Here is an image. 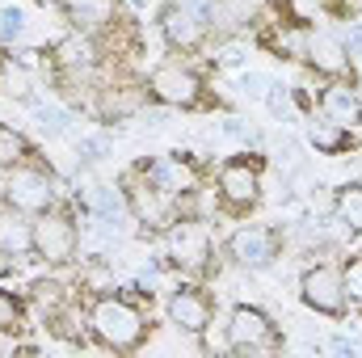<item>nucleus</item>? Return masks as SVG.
<instances>
[{"label":"nucleus","mask_w":362,"mask_h":358,"mask_svg":"<svg viewBox=\"0 0 362 358\" xmlns=\"http://www.w3.org/2000/svg\"><path fill=\"white\" fill-rule=\"evenodd\" d=\"M341 282H346V295H350L354 304H362V253L341 266Z\"/></svg>","instance_id":"c756f323"},{"label":"nucleus","mask_w":362,"mask_h":358,"mask_svg":"<svg viewBox=\"0 0 362 358\" xmlns=\"http://www.w3.org/2000/svg\"><path fill=\"white\" fill-rule=\"evenodd\" d=\"M223 258L240 270H266L282 258V232L270 224H245L223 241Z\"/></svg>","instance_id":"39448f33"},{"label":"nucleus","mask_w":362,"mask_h":358,"mask_svg":"<svg viewBox=\"0 0 362 358\" xmlns=\"http://www.w3.org/2000/svg\"><path fill=\"white\" fill-rule=\"evenodd\" d=\"M21 329H25V304L0 291V333H21Z\"/></svg>","instance_id":"bb28decb"},{"label":"nucleus","mask_w":362,"mask_h":358,"mask_svg":"<svg viewBox=\"0 0 362 358\" xmlns=\"http://www.w3.org/2000/svg\"><path fill=\"white\" fill-rule=\"evenodd\" d=\"M215 194L223 202V211L232 215H249L262 202V165L257 161H228L215 178Z\"/></svg>","instance_id":"0eeeda50"},{"label":"nucleus","mask_w":362,"mask_h":358,"mask_svg":"<svg viewBox=\"0 0 362 358\" xmlns=\"http://www.w3.org/2000/svg\"><path fill=\"white\" fill-rule=\"evenodd\" d=\"M165 312H169V325H177L181 333H206V325H211V316H215V299L202 291V287H177L173 295H169V304H165Z\"/></svg>","instance_id":"f8f14e48"},{"label":"nucleus","mask_w":362,"mask_h":358,"mask_svg":"<svg viewBox=\"0 0 362 358\" xmlns=\"http://www.w3.org/2000/svg\"><path fill=\"white\" fill-rule=\"evenodd\" d=\"M333 215H337L350 232H358L362 236V181H346V185L337 190V198H333Z\"/></svg>","instance_id":"412c9836"},{"label":"nucleus","mask_w":362,"mask_h":358,"mask_svg":"<svg viewBox=\"0 0 362 358\" xmlns=\"http://www.w3.org/2000/svg\"><path fill=\"white\" fill-rule=\"evenodd\" d=\"M64 17L81 34H101L118 21V0H64Z\"/></svg>","instance_id":"f3484780"},{"label":"nucleus","mask_w":362,"mask_h":358,"mask_svg":"<svg viewBox=\"0 0 362 358\" xmlns=\"http://www.w3.org/2000/svg\"><path fill=\"white\" fill-rule=\"evenodd\" d=\"M144 105H148V85L139 89V85H105V89L97 93V118L101 122H127V118H135V114H144Z\"/></svg>","instance_id":"dca6fc26"},{"label":"nucleus","mask_w":362,"mask_h":358,"mask_svg":"<svg viewBox=\"0 0 362 358\" xmlns=\"http://www.w3.org/2000/svg\"><path fill=\"white\" fill-rule=\"evenodd\" d=\"M131 4H135V8H148V0H131Z\"/></svg>","instance_id":"c9c22d12"},{"label":"nucleus","mask_w":362,"mask_h":358,"mask_svg":"<svg viewBox=\"0 0 362 358\" xmlns=\"http://www.w3.org/2000/svg\"><path fill=\"white\" fill-rule=\"evenodd\" d=\"M89 333L105 350L127 354V350L144 346L148 316H144V308H135L122 295H101V299H93V308H89Z\"/></svg>","instance_id":"f257e3e1"},{"label":"nucleus","mask_w":362,"mask_h":358,"mask_svg":"<svg viewBox=\"0 0 362 358\" xmlns=\"http://www.w3.org/2000/svg\"><path fill=\"white\" fill-rule=\"evenodd\" d=\"M286 4V17L299 21V25H312V21H325L333 13V0H282Z\"/></svg>","instance_id":"a878e982"},{"label":"nucleus","mask_w":362,"mask_h":358,"mask_svg":"<svg viewBox=\"0 0 362 358\" xmlns=\"http://www.w3.org/2000/svg\"><path fill=\"white\" fill-rule=\"evenodd\" d=\"M30 291H34V304H38L47 316H55L64 304H72V299H68V287H64V282H55V278H42V282H34Z\"/></svg>","instance_id":"393cba45"},{"label":"nucleus","mask_w":362,"mask_h":358,"mask_svg":"<svg viewBox=\"0 0 362 358\" xmlns=\"http://www.w3.org/2000/svg\"><path fill=\"white\" fill-rule=\"evenodd\" d=\"M0 194H4L8 207H17V211H25V215H42V211H51L55 198H59L55 178H51L42 165H25V161L13 165V169H4Z\"/></svg>","instance_id":"f03ea898"},{"label":"nucleus","mask_w":362,"mask_h":358,"mask_svg":"<svg viewBox=\"0 0 362 358\" xmlns=\"http://www.w3.org/2000/svg\"><path fill=\"white\" fill-rule=\"evenodd\" d=\"M211 253H215V245H211V228H206L202 219L177 215V219L165 228V258L177 270L198 274V270L211 266Z\"/></svg>","instance_id":"7ed1b4c3"},{"label":"nucleus","mask_w":362,"mask_h":358,"mask_svg":"<svg viewBox=\"0 0 362 358\" xmlns=\"http://www.w3.org/2000/svg\"><path fill=\"white\" fill-rule=\"evenodd\" d=\"M223 337H228V350H236V354H257V350H274L278 346L274 321L262 308H253V304H236L228 312Z\"/></svg>","instance_id":"6e6552de"},{"label":"nucleus","mask_w":362,"mask_h":358,"mask_svg":"<svg viewBox=\"0 0 362 358\" xmlns=\"http://www.w3.org/2000/svg\"><path fill=\"white\" fill-rule=\"evenodd\" d=\"M8 274H13V253L0 249V278H8Z\"/></svg>","instance_id":"72a5a7b5"},{"label":"nucleus","mask_w":362,"mask_h":358,"mask_svg":"<svg viewBox=\"0 0 362 358\" xmlns=\"http://www.w3.org/2000/svg\"><path fill=\"white\" fill-rule=\"evenodd\" d=\"M303 64H308L312 72L329 76V81H341V76L350 72V51H346V42H341L337 34H329V30H312V34H308Z\"/></svg>","instance_id":"ddd939ff"},{"label":"nucleus","mask_w":362,"mask_h":358,"mask_svg":"<svg viewBox=\"0 0 362 358\" xmlns=\"http://www.w3.org/2000/svg\"><path fill=\"white\" fill-rule=\"evenodd\" d=\"M316 105H320V114L325 118H333L337 127H362V101H358V93L350 89V85H325L320 89V97H316Z\"/></svg>","instance_id":"a211bd4d"},{"label":"nucleus","mask_w":362,"mask_h":358,"mask_svg":"<svg viewBox=\"0 0 362 358\" xmlns=\"http://www.w3.org/2000/svg\"><path fill=\"white\" fill-rule=\"evenodd\" d=\"M206 34H211V17L206 13H198L189 4H177V0H169L160 8V38L169 42V51H181V55L198 51L206 42Z\"/></svg>","instance_id":"9b49d317"},{"label":"nucleus","mask_w":362,"mask_h":358,"mask_svg":"<svg viewBox=\"0 0 362 358\" xmlns=\"http://www.w3.org/2000/svg\"><path fill=\"white\" fill-rule=\"evenodd\" d=\"M85 329H89V316H85V312H76L72 304H64V308L51 316V333H55V337H64V342H81V337H85Z\"/></svg>","instance_id":"5701e85b"},{"label":"nucleus","mask_w":362,"mask_h":358,"mask_svg":"<svg viewBox=\"0 0 362 358\" xmlns=\"http://www.w3.org/2000/svg\"><path fill=\"white\" fill-rule=\"evenodd\" d=\"M350 13H358L362 17V0H350Z\"/></svg>","instance_id":"f704fd0d"},{"label":"nucleus","mask_w":362,"mask_h":358,"mask_svg":"<svg viewBox=\"0 0 362 358\" xmlns=\"http://www.w3.org/2000/svg\"><path fill=\"white\" fill-rule=\"evenodd\" d=\"M81 249V228L68 211H42L34 215V258L47 266H68Z\"/></svg>","instance_id":"20e7f679"},{"label":"nucleus","mask_w":362,"mask_h":358,"mask_svg":"<svg viewBox=\"0 0 362 358\" xmlns=\"http://www.w3.org/2000/svg\"><path fill=\"white\" fill-rule=\"evenodd\" d=\"M341 42H346V51H350V55H362V21L350 30V38H341Z\"/></svg>","instance_id":"473e14b6"},{"label":"nucleus","mask_w":362,"mask_h":358,"mask_svg":"<svg viewBox=\"0 0 362 358\" xmlns=\"http://www.w3.org/2000/svg\"><path fill=\"white\" fill-rule=\"evenodd\" d=\"M97 42H93V34H81V30H72L68 38H59L55 47H51V64L68 76V81H85L93 68H97Z\"/></svg>","instance_id":"4468645a"},{"label":"nucleus","mask_w":362,"mask_h":358,"mask_svg":"<svg viewBox=\"0 0 362 358\" xmlns=\"http://www.w3.org/2000/svg\"><path fill=\"white\" fill-rule=\"evenodd\" d=\"M308 34H312L308 25L291 21V25H278L266 42H270L278 55H286V59H303V51H308Z\"/></svg>","instance_id":"4be33fe9"},{"label":"nucleus","mask_w":362,"mask_h":358,"mask_svg":"<svg viewBox=\"0 0 362 358\" xmlns=\"http://www.w3.org/2000/svg\"><path fill=\"white\" fill-rule=\"evenodd\" d=\"M308 144L320 152V156H341L350 148V127H337L333 118H312L308 122Z\"/></svg>","instance_id":"aec40b11"},{"label":"nucleus","mask_w":362,"mask_h":358,"mask_svg":"<svg viewBox=\"0 0 362 358\" xmlns=\"http://www.w3.org/2000/svg\"><path fill=\"white\" fill-rule=\"evenodd\" d=\"M34 118H38V127H42L47 135H64V131H68V114L55 110V105H38V101H34Z\"/></svg>","instance_id":"cd10ccee"},{"label":"nucleus","mask_w":362,"mask_h":358,"mask_svg":"<svg viewBox=\"0 0 362 358\" xmlns=\"http://www.w3.org/2000/svg\"><path fill=\"white\" fill-rule=\"evenodd\" d=\"M25 34V13L21 8H0V42H17Z\"/></svg>","instance_id":"c85d7f7f"},{"label":"nucleus","mask_w":362,"mask_h":358,"mask_svg":"<svg viewBox=\"0 0 362 358\" xmlns=\"http://www.w3.org/2000/svg\"><path fill=\"white\" fill-rule=\"evenodd\" d=\"M122 198H127V211H131L144 228H160V232H165V228L177 219V198H169L165 190H156L139 169H131V173L122 178Z\"/></svg>","instance_id":"423d86ee"},{"label":"nucleus","mask_w":362,"mask_h":358,"mask_svg":"<svg viewBox=\"0 0 362 358\" xmlns=\"http://www.w3.org/2000/svg\"><path fill=\"white\" fill-rule=\"evenodd\" d=\"M0 249H8L13 258L34 253V219H25V211L17 207H0Z\"/></svg>","instance_id":"6ab92c4d"},{"label":"nucleus","mask_w":362,"mask_h":358,"mask_svg":"<svg viewBox=\"0 0 362 358\" xmlns=\"http://www.w3.org/2000/svg\"><path fill=\"white\" fill-rule=\"evenodd\" d=\"M270 76H266V72H245V76H240V89L249 93V97H266V93H270Z\"/></svg>","instance_id":"7c9ffc66"},{"label":"nucleus","mask_w":362,"mask_h":358,"mask_svg":"<svg viewBox=\"0 0 362 358\" xmlns=\"http://www.w3.org/2000/svg\"><path fill=\"white\" fill-rule=\"evenodd\" d=\"M76 152H81L85 161H101V156L110 152V144H105V139H81V148H76Z\"/></svg>","instance_id":"2f4dec72"},{"label":"nucleus","mask_w":362,"mask_h":358,"mask_svg":"<svg viewBox=\"0 0 362 358\" xmlns=\"http://www.w3.org/2000/svg\"><path fill=\"white\" fill-rule=\"evenodd\" d=\"M135 169L152 181L156 190H165L169 198H181V194H189L198 185V173H194V165L185 156H152V161H144Z\"/></svg>","instance_id":"2eb2a0df"},{"label":"nucleus","mask_w":362,"mask_h":358,"mask_svg":"<svg viewBox=\"0 0 362 358\" xmlns=\"http://www.w3.org/2000/svg\"><path fill=\"white\" fill-rule=\"evenodd\" d=\"M299 299H303L312 312H320V316H346V304H350V295H346L341 270L329 266V262H320V266H308L303 274H299Z\"/></svg>","instance_id":"9d476101"},{"label":"nucleus","mask_w":362,"mask_h":358,"mask_svg":"<svg viewBox=\"0 0 362 358\" xmlns=\"http://www.w3.org/2000/svg\"><path fill=\"white\" fill-rule=\"evenodd\" d=\"M25 156H30V144H25V135H21L17 127L0 122V169H13V165H21Z\"/></svg>","instance_id":"b1692460"},{"label":"nucleus","mask_w":362,"mask_h":358,"mask_svg":"<svg viewBox=\"0 0 362 358\" xmlns=\"http://www.w3.org/2000/svg\"><path fill=\"white\" fill-rule=\"evenodd\" d=\"M148 97L160 101V105H173V110H194L202 101V81L194 68H185L181 59L169 64H156L152 76H148Z\"/></svg>","instance_id":"1a4fd4ad"}]
</instances>
